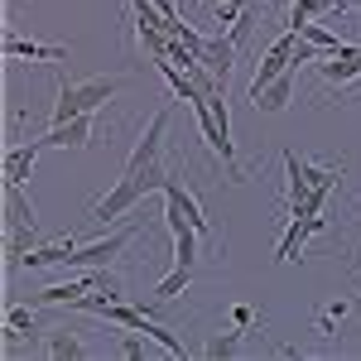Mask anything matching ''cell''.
<instances>
[{
  "label": "cell",
  "mask_w": 361,
  "mask_h": 361,
  "mask_svg": "<svg viewBox=\"0 0 361 361\" xmlns=\"http://www.w3.org/2000/svg\"><path fill=\"white\" fill-rule=\"evenodd\" d=\"M73 250H78V241L68 236V241H54V246L25 250V255H20V265H29V270H39V265H68V260H73Z\"/></svg>",
  "instance_id": "cell-15"
},
{
  "label": "cell",
  "mask_w": 361,
  "mask_h": 361,
  "mask_svg": "<svg viewBox=\"0 0 361 361\" xmlns=\"http://www.w3.org/2000/svg\"><path fill=\"white\" fill-rule=\"evenodd\" d=\"M294 73H299V68H289V73H279L270 87H260V92L250 97V106H255V111H265V116L284 111V106L294 102Z\"/></svg>",
  "instance_id": "cell-11"
},
{
  "label": "cell",
  "mask_w": 361,
  "mask_h": 361,
  "mask_svg": "<svg viewBox=\"0 0 361 361\" xmlns=\"http://www.w3.org/2000/svg\"><path fill=\"white\" fill-rule=\"evenodd\" d=\"M236 44H231V34H217V39H207V49H202V63L212 68V78L217 82H226L231 78V63H236Z\"/></svg>",
  "instance_id": "cell-13"
},
{
  "label": "cell",
  "mask_w": 361,
  "mask_h": 361,
  "mask_svg": "<svg viewBox=\"0 0 361 361\" xmlns=\"http://www.w3.org/2000/svg\"><path fill=\"white\" fill-rule=\"evenodd\" d=\"M173 39H178V44L188 49V54H197V58H202V49H207V39H202V34H197L193 25H183V29H178V34H173Z\"/></svg>",
  "instance_id": "cell-22"
},
{
  "label": "cell",
  "mask_w": 361,
  "mask_h": 361,
  "mask_svg": "<svg viewBox=\"0 0 361 361\" xmlns=\"http://www.w3.org/2000/svg\"><path fill=\"white\" fill-rule=\"evenodd\" d=\"M246 5H255V0H217V25H231Z\"/></svg>",
  "instance_id": "cell-23"
},
{
  "label": "cell",
  "mask_w": 361,
  "mask_h": 361,
  "mask_svg": "<svg viewBox=\"0 0 361 361\" xmlns=\"http://www.w3.org/2000/svg\"><path fill=\"white\" fill-rule=\"evenodd\" d=\"M333 10H357V0H333Z\"/></svg>",
  "instance_id": "cell-25"
},
{
  "label": "cell",
  "mask_w": 361,
  "mask_h": 361,
  "mask_svg": "<svg viewBox=\"0 0 361 361\" xmlns=\"http://www.w3.org/2000/svg\"><path fill=\"white\" fill-rule=\"evenodd\" d=\"M159 193H164V202H169V207H173V212H183V217H188V222H193L197 231L207 236V217H202V207H197V197L188 193V188H183L178 178H169V183H164V188H159Z\"/></svg>",
  "instance_id": "cell-14"
},
{
  "label": "cell",
  "mask_w": 361,
  "mask_h": 361,
  "mask_svg": "<svg viewBox=\"0 0 361 361\" xmlns=\"http://www.w3.org/2000/svg\"><path fill=\"white\" fill-rule=\"evenodd\" d=\"M352 308H357V313H361V299H357V304H352Z\"/></svg>",
  "instance_id": "cell-26"
},
{
  "label": "cell",
  "mask_w": 361,
  "mask_h": 361,
  "mask_svg": "<svg viewBox=\"0 0 361 361\" xmlns=\"http://www.w3.org/2000/svg\"><path fill=\"white\" fill-rule=\"evenodd\" d=\"M333 10V0H294V10H289V29H304L308 20H318V15H328Z\"/></svg>",
  "instance_id": "cell-18"
},
{
  "label": "cell",
  "mask_w": 361,
  "mask_h": 361,
  "mask_svg": "<svg viewBox=\"0 0 361 361\" xmlns=\"http://www.w3.org/2000/svg\"><path fill=\"white\" fill-rule=\"evenodd\" d=\"M44 357H54V361H78V357H87V347H82L73 333H68V328H54L49 347H44Z\"/></svg>",
  "instance_id": "cell-16"
},
{
  "label": "cell",
  "mask_w": 361,
  "mask_h": 361,
  "mask_svg": "<svg viewBox=\"0 0 361 361\" xmlns=\"http://www.w3.org/2000/svg\"><path fill=\"white\" fill-rule=\"evenodd\" d=\"M236 352H241V337H236V333H226V337H212V342H207V347H202V357H207V361L236 357Z\"/></svg>",
  "instance_id": "cell-20"
},
{
  "label": "cell",
  "mask_w": 361,
  "mask_h": 361,
  "mask_svg": "<svg viewBox=\"0 0 361 361\" xmlns=\"http://www.w3.org/2000/svg\"><path fill=\"white\" fill-rule=\"evenodd\" d=\"M164 135H169V106L164 111L149 116V126L140 130L135 149H130V159H126V173H145V169L164 164Z\"/></svg>",
  "instance_id": "cell-3"
},
{
  "label": "cell",
  "mask_w": 361,
  "mask_h": 361,
  "mask_svg": "<svg viewBox=\"0 0 361 361\" xmlns=\"http://www.w3.org/2000/svg\"><path fill=\"white\" fill-rule=\"evenodd\" d=\"M126 87V78H87V82H58V102H54V126L73 121V116H97V106H106L116 92Z\"/></svg>",
  "instance_id": "cell-2"
},
{
  "label": "cell",
  "mask_w": 361,
  "mask_h": 361,
  "mask_svg": "<svg viewBox=\"0 0 361 361\" xmlns=\"http://www.w3.org/2000/svg\"><path fill=\"white\" fill-rule=\"evenodd\" d=\"M130 241H135V231H130V226H121V231L102 236V241H87V246H78L68 265H73V270H106V265H111V260H116L126 246H130Z\"/></svg>",
  "instance_id": "cell-4"
},
{
  "label": "cell",
  "mask_w": 361,
  "mask_h": 361,
  "mask_svg": "<svg viewBox=\"0 0 361 361\" xmlns=\"http://www.w3.org/2000/svg\"><path fill=\"white\" fill-rule=\"evenodd\" d=\"M284 183H289V217L323 212L328 193L342 183V164H308L294 149H284Z\"/></svg>",
  "instance_id": "cell-1"
},
{
  "label": "cell",
  "mask_w": 361,
  "mask_h": 361,
  "mask_svg": "<svg viewBox=\"0 0 361 361\" xmlns=\"http://www.w3.org/2000/svg\"><path fill=\"white\" fill-rule=\"evenodd\" d=\"M294 49H299V29H289L284 39H275V44H270V54H265V63H255V78H250V97H255L260 87H270V82L279 78V73L299 68V63H294Z\"/></svg>",
  "instance_id": "cell-5"
},
{
  "label": "cell",
  "mask_w": 361,
  "mask_h": 361,
  "mask_svg": "<svg viewBox=\"0 0 361 361\" xmlns=\"http://www.w3.org/2000/svg\"><path fill=\"white\" fill-rule=\"evenodd\" d=\"M121 357L140 361V357H145V342H140V337H130V342H126V347H121Z\"/></svg>",
  "instance_id": "cell-24"
},
{
  "label": "cell",
  "mask_w": 361,
  "mask_h": 361,
  "mask_svg": "<svg viewBox=\"0 0 361 361\" xmlns=\"http://www.w3.org/2000/svg\"><path fill=\"white\" fill-rule=\"evenodd\" d=\"M140 197H145V188H140L135 178H130V173H121V178H116V188L106 197H97V202H92V212H87V217H92V222H116V217H126V212H130V207H135Z\"/></svg>",
  "instance_id": "cell-6"
},
{
  "label": "cell",
  "mask_w": 361,
  "mask_h": 361,
  "mask_svg": "<svg viewBox=\"0 0 361 361\" xmlns=\"http://www.w3.org/2000/svg\"><path fill=\"white\" fill-rule=\"evenodd\" d=\"M5 58H34V63H68V49L63 44H39V39H15L5 34Z\"/></svg>",
  "instance_id": "cell-10"
},
{
  "label": "cell",
  "mask_w": 361,
  "mask_h": 361,
  "mask_svg": "<svg viewBox=\"0 0 361 361\" xmlns=\"http://www.w3.org/2000/svg\"><path fill=\"white\" fill-rule=\"evenodd\" d=\"M323 231V212H304V217H289V231H284V241H279L275 260H299V250L308 246V236H318Z\"/></svg>",
  "instance_id": "cell-7"
},
{
  "label": "cell",
  "mask_w": 361,
  "mask_h": 361,
  "mask_svg": "<svg viewBox=\"0 0 361 361\" xmlns=\"http://www.w3.org/2000/svg\"><path fill=\"white\" fill-rule=\"evenodd\" d=\"M357 10H361V0H357Z\"/></svg>",
  "instance_id": "cell-27"
},
{
  "label": "cell",
  "mask_w": 361,
  "mask_h": 361,
  "mask_svg": "<svg viewBox=\"0 0 361 361\" xmlns=\"http://www.w3.org/2000/svg\"><path fill=\"white\" fill-rule=\"evenodd\" d=\"M5 328L10 333H34V313L29 308H5Z\"/></svg>",
  "instance_id": "cell-21"
},
{
  "label": "cell",
  "mask_w": 361,
  "mask_h": 361,
  "mask_svg": "<svg viewBox=\"0 0 361 361\" xmlns=\"http://www.w3.org/2000/svg\"><path fill=\"white\" fill-rule=\"evenodd\" d=\"M44 149H49L44 140H29L20 149H5V188H25V178L34 173V159H39Z\"/></svg>",
  "instance_id": "cell-9"
},
{
  "label": "cell",
  "mask_w": 361,
  "mask_h": 361,
  "mask_svg": "<svg viewBox=\"0 0 361 361\" xmlns=\"http://www.w3.org/2000/svg\"><path fill=\"white\" fill-rule=\"evenodd\" d=\"M188 284H193V265H173V270H169V275L154 284V294H149V299H140V308H145V313H154V308L169 304L173 294H183Z\"/></svg>",
  "instance_id": "cell-12"
},
{
  "label": "cell",
  "mask_w": 361,
  "mask_h": 361,
  "mask_svg": "<svg viewBox=\"0 0 361 361\" xmlns=\"http://www.w3.org/2000/svg\"><path fill=\"white\" fill-rule=\"evenodd\" d=\"M226 34H231V44L246 54V49H250V34H255V5H246V10L231 20V29H226Z\"/></svg>",
  "instance_id": "cell-19"
},
{
  "label": "cell",
  "mask_w": 361,
  "mask_h": 361,
  "mask_svg": "<svg viewBox=\"0 0 361 361\" xmlns=\"http://www.w3.org/2000/svg\"><path fill=\"white\" fill-rule=\"evenodd\" d=\"M44 145H49V149H87V145H92V116H73V121L49 126Z\"/></svg>",
  "instance_id": "cell-8"
},
{
  "label": "cell",
  "mask_w": 361,
  "mask_h": 361,
  "mask_svg": "<svg viewBox=\"0 0 361 361\" xmlns=\"http://www.w3.org/2000/svg\"><path fill=\"white\" fill-rule=\"evenodd\" d=\"M299 34H304L308 44H318V49H323V54H347V39H337L333 29H323V25H313V20H308L304 29H299Z\"/></svg>",
  "instance_id": "cell-17"
}]
</instances>
